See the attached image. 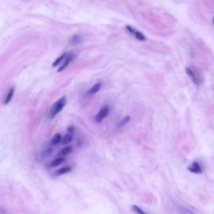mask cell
Wrapping results in <instances>:
<instances>
[{"label":"cell","mask_w":214,"mask_h":214,"mask_svg":"<svg viewBox=\"0 0 214 214\" xmlns=\"http://www.w3.org/2000/svg\"><path fill=\"white\" fill-rule=\"evenodd\" d=\"M185 71L189 79L194 84L197 86H200L204 82L203 76L198 68L190 66L186 68Z\"/></svg>","instance_id":"obj_1"},{"label":"cell","mask_w":214,"mask_h":214,"mask_svg":"<svg viewBox=\"0 0 214 214\" xmlns=\"http://www.w3.org/2000/svg\"><path fill=\"white\" fill-rule=\"evenodd\" d=\"M67 103V99L65 96H62L58 101H56L51 107L50 111V119H54L65 107Z\"/></svg>","instance_id":"obj_2"},{"label":"cell","mask_w":214,"mask_h":214,"mask_svg":"<svg viewBox=\"0 0 214 214\" xmlns=\"http://www.w3.org/2000/svg\"><path fill=\"white\" fill-rule=\"evenodd\" d=\"M126 29L130 34H131L133 36H134L136 39H137L138 40L141 41V42H144L147 40L146 37L145 36V35L142 33H141L140 31H139L135 29L134 28L128 25L126 26Z\"/></svg>","instance_id":"obj_3"},{"label":"cell","mask_w":214,"mask_h":214,"mask_svg":"<svg viewBox=\"0 0 214 214\" xmlns=\"http://www.w3.org/2000/svg\"><path fill=\"white\" fill-rule=\"evenodd\" d=\"M109 113V107H105L102 108L95 117V121L97 123H100L105 118H106Z\"/></svg>","instance_id":"obj_4"},{"label":"cell","mask_w":214,"mask_h":214,"mask_svg":"<svg viewBox=\"0 0 214 214\" xmlns=\"http://www.w3.org/2000/svg\"><path fill=\"white\" fill-rule=\"evenodd\" d=\"M188 170L190 172L196 174H201L202 173V168L200 164L196 161L193 162L190 166H188Z\"/></svg>","instance_id":"obj_5"},{"label":"cell","mask_w":214,"mask_h":214,"mask_svg":"<svg viewBox=\"0 0 214 214\" xmlns=\"http://www.w3.org/2000/svg\"><path fill=\"white\" fill-rule=\"evenodd\" d=\"M102 86V83L101 82H99L98 83H95L93 86V87L88 91V94L90 95H94V94L96 93L97 92H98L100 90Z\"/></svg>","instance_id":"obj_6"},{"label":"cell","mask_w":214,"mask_h":214,"mask_svg":"<svg viewBox=\"0 0 214 214\" xmlns=\"http://www.w3.org/2000/svg\"><path fill=\"white\" fill-rule=\"evenodd\" d=\"M82 42V38L81 36H80L79 34H75L73 35L70 40V42L71 45H79L80 44L81 42Z\"/></svg>","instance_id":"obj_7"},{"label":"cell","mask_w":214,"mask_h":214,"mask_svg":"<svg viewBox=\"0 0 214 214\" xmlns=\"http://www.w3.org/2000/svg\"><path fill=\"white\" fill-rule=\"evenodd\" d=\"M71 168L70 167H65L56 170L55 172V176H62V175H64L67 173L71 172Z\"/></svg>","instance_id":"obj_8"},{"label":"cell","mask_w":214,"mask_h":214,"mask_svg":"<svg viewBox=\"0 0 214 214\" xmlns=\"http://www.w3.org/2000/svg\"><path fill=\"white\" fill-rule=\"evenodd\" d=\"M14 87H12L8 91L7 95H6V99L4 101V104L5 105H8V103H10V102L11 101L12 99H13V95H14Z\"/></svg>","instance_id":"obj_9"},{"label":"cell","mask_w":214,"mask_h":214,"mask_svg":"<svg viewBox=\"0 0 214 214\" xmlns=\"http://www.w3.org/2000/svg\"><path fill=\"white\" fill-rule=\"evenodd\" d=\"M65 161V159L63 157H60V158H58L56 159L55 160H53L52 162H50V164H49V167L50 168H54L56 167L58 165H60L61 164H62L63 162Z\"/></svg>","instance_id":"obj_10"},{"label":"cell","mask_w":214,"mask_h":214,"mask_svg":"<svg viewBox=\"0 0 214 214\" xmlns=\"http://www.w3.org/2000/svg\"><path fill=\"white\" fill-rule=\"evenodd\" d=\"M73 150V148L71 146H67L60 150V151L59 152V155L61 157L65 156V155H67L71 153L72 152Z\"/></svg>","instance_id":"obj_11"},{"label":"cell","mask_w":214,"mask_h":214,"mask_svg":"<svg viewBox=\"0 0 214 214\" xmlns=\"http://www.w3.org/2000/svg\"><path fill=\"white\" fill-rule=\"evenodd\" d=\"M73 140V135L71 134H67L64 135L62 139V143L63 145H67L71 142Z\"/></svg>","instance_id":"obj_12"},{"label":"cell","mask_w":214,"mask_h":214,"mask_svg":"<svg viewBox=\"0 0 214 214\" xmlns=\"http://www.w3.org/2000/svg\"><path fill=\"white\" fill-rule=\"evenodd\" d=\"M62 135L60 134V133H56L54 137L52 139V140H51V143L52 145H57L60 142V141L62 140Z\"/></svg>","instance_id":"obj_13"},{"label":"cell","mask_w":214,"mask_h":214,"mask_svg":"<svg viewBox=\"0 0 214 214\" xmlns=\"http://www.w3.org/2000/svg\"><path fill=\"white\" fill-rule=\"evenodd\" d=\"M72 58H73V56H71V55L68 56L67 57V58L66 61L65 62L64 64L63 65V66H62L59 69H58V72H60V71H63L66 67H67V66H68V65H69V63L71 62V60H72Z\"/></svg>","instance_id":"obj_14"},{"label":"cell","mask_w":214,"mask_h":214,"mask_svg":"<svg viewBox=\"0 0 214 214\" xmlns=\"http://www.w3.org/2000/svg\"><path fill=\"white\" fill-rule=\"evenodd\" d=\"M131 210L134 212L135 214H147L142 209H141L139 207L135 205H133L131 206Z\"/></svg>","instance_id":"obj_15"},{"label":"cell","mask_w":214,"mask_h":214,"mask_svg":"<svg viewBox=\"0 0 214 214\" xmlns=\"http://www.w3.org/2000/svg\"><path fill=\"white\" fill-rule=\"evenodd\" d=\"M65 56H66V54L64 53V54H63L62 55H61L60 57H58V58H57V59L54 62V63H53V65H52L53 67H56L57 65H59V64L60 63V62L64 59V58H65Z\"/></svg>","instance_id":"obj_16"},{"label":"cell","mask_w":214,"mask_h":214,"mask_svg":"<svg viewBox=\"0 0 214 214\" xmlns=\"http://www.w3.org/2000/svg\"><path fill=\"white\" fill-rule=\"evenodd\" d=\"M179 212H180L181 214H194V213L193 212H192L191 210H190L188 208H186L185 207H180L179 208Z\"/></svg>","instance_id":"obj_17"},{"label":"cell","mask_w":214,"mask_h":214,"mask_svg":"<svg viewBox=\"0 0 214 214\" xmlns=\"http://www.w3.org/2000/svg\"><path fill=\"white\" fill-rule=\"evenodd\" d=\"M130 116H125V117L123 118V119L122 120H121V121L119 122L118 126H119V127H122L124 126L125 125H126V124L130 121Z\"/></svg>","instance_id":"obj_18"},{"label":"cell","mask_w":214,"mask_h":214,"mask_svg":"<svg viewBox=\"0 0 214 214\" xmlns=\"http://www.w3.org/2000/svg\"><path fill=\"white\" fill-rule=\"evenodd\" d=\"M67 130H68V131L69 133H72V132L74 131L75 128H74L73 127H69L67 128Z\"/></svg>","instance_id":"obj_19"},{"label":"cell","mask_w":214,"mask_h":214,"mask_svg":"<svg viewBox=\"0 0 214 214\" xmlns=\"http://www.w3.org/2000/svg\"><path fill=\"white\" fill-rule=\"evenodd\" d=\"M213 24H214V18H213Z\"/></svg>","instance_id":"obj_20"}]
</instances>
